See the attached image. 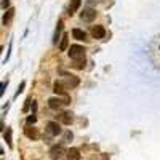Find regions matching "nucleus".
Returning <instances> with one entry per match:
<instances>
[{"mask_svg": "<svg viewBox=\"0 0 160 160\" xmlns=\"http://www.w3.org/2000/svg\"><path fill=\"white\" fill-rule=\"evenodd\" d=\"M68 104H71V99H69V98H66V99L50 98V99H48V106H50V109H53V111H58V109L62 108V106H68Z\"/></svg>", "mask_w": 160, "mask_h": 160, "instance_id": "obj_1", "label": "nucleus"}, {"mask_svg": "<svg viewBox=\"0 0 160 160\" xmlns=\"http://www.w3.org/2000/svg\"><path fill=\"white\" fill-rule=\"evenodd\" d=\"M69 58L72 59H80V58H85V48L80 47V45H71L69 48Z\"/></svg>", "mask_w": 160, "mask_h": 160, "instance_id": "obj_2", "label": "nucleus"}, {"mask_svg": "<svg viewBox=\"0 0 160 160\" xmlns=\"http://www.w3.org/2000/svg\"><path fill=\"white\" fill-rule=\"evenodd\" d=\"M95 18H96V11L93 10V8H85L82 13H80V19H82V21L91 22Z\"/></svg>", "mask_w": 160, "mask_h": 160, "instance_id": "obj_3", "label": "nucleus"}, {"mask_svg": "<svg viewBox=\"0 0 160 160\" xmlns=\"http://www.w3.org/2000/svg\"><path fill=\"white\" fill-rule=\"evenodd\" d=\"M64 148L62 146H53V148L50 149V157L53 158V160H59L62 155H64Z\"/></svg>", "mask_w": 160, "mask_h": 160, "instance_id": "obj_4", "label": "nucleus"}, {"mask_svg": "<svg viewBox=\"0 0 160 160\" xmlns=\"http://www.w3.org/2000/svg\"><path fill=\"white\" fill-rule=\"evenodd\" d=\"M47 133H48V135H51V136L61 135V128H59L58 122H48V125H47Z\"/></svg>", "mask_w": 160, "mask_h": 160, "instance_id": "obj_5", "label": "nucleus"}, {"mask_svg": "<svg viewBox=\"0 0 160 160\" xmlns=\"http://www.w3.org/2000/svg\"><path fill=\"white\" fill-rule=\"evenodd\" d=\"M91 35H93V38H96V40L104 38L106 29L102 28V26H93V28H91Z\"/></svg>", "mask_w": 160, "mask_h": 160, "instance_id": "obj_6", "label": "nucleus"}, {"mask_svg": "<svg viewBox=\"0 0 160 160\" xmlns=\"http://www.w3.org/2000/svg\"><path fill=\"white\" fill-rule=\"evenodd\" d=\"M72 37L75 40H80V42H87V34L82 29H74L72 31Z\"/></svg>", "mask_w": 160, "mask_h": 160, "instance_id": "obj_7", "label": "nucleus"}, {"mask_svg": "<svg viewBox=\"0 0 160 160\" xmlns=\"http://www.w3.org/2000/svg\"><path fill=\"white\" fill-rule=\"evenodd\" d=\"M61 122L64 123V125H71L72 122H74V114L72 112H64V114H61Z\"/></svg>", "mask_w": 160, "mask_h": 160, "instance_id": "obj_8", "label": "nucleus"}, {"mask_svg": "<svg viewBox=\"0 0 160 160\" xmlns=\"http://www.w3.org/2000/svg\"><path fill=\"white\" fill-rule=\"evenodd\" d=\"M80 151L77 149V148H71L69 151H68V158L69 160H80Z\"/></svg>", "mask_w": 160, "mask_h": 160, "instance_id": "obj_9", "label": "nucleus"}, {"mask_svg": "<svg viewBox=\"0 0 160 160\" xmlns=\"http://www.w3.org/2000/svg\"><path fill=\"white\" fill-rule=\"evenodd\" d=\"M24 133H26V136H28L29 139H32V141H35L38 138V130L37 128H26Z\"/></svg>", "mask_w": 160, "mask_h": 160, "instance_id": "obj_10", "label": "nucleus"}, {"mask_svg": "<svg viewBox=\"0 0 160 160\" xmlns=\"http://www.w3.org/2000/svg\"><path fill=\"white\" fill-rule=\"evenodd\" d=\"M53 91H55L56 95H59V96H66V88H64V85L61 82H56L55 85H53Z\"/></svg>", "mask_w": 160, "mask_h": 160, "instance_id": "obj_11", "label": "nucleus"}, {"mask_svg": "<svg viewBox=\"0 0 160 160\" xmlns=\"http://www.w3.org/2000/svg\"><path fill=\"white\" fill-rule=\"evenodd\" d=\"M80 3H82V0H71V7H69V15L71 16L80 8Z\"/></svg>", "mask_w": 160, "mask_h": 160, "instance_id": "obj_12", "label": "nucleus"}, {"mask_svg": "<svg viewBox=\"0 0 160 160\" xmlns=\"http://www.w3.org/2000/svg\"><path fill=\"white\" fill-rule=\"evenodd\" d=\"M13 16H15V10H13V8H10L7 13H5V15H3V24L7 26L11 19H13Z\"/></svg>", "mask_w": 160, "mask_h": 160, "instance_id": "obj_13", "label": "nucleus"}, {"mask_svg": "<svg viewBox=\"0 0 160 160\" xmlns=\"http://www.w3.org/2000/svg\"><path fill=\"white\" fill-rule=\"evenodd\" d=\"M68 45H69V37L68 35H62V40H61V43H59V50L61 51H66V50H68Z\"/></svg>", "mask_w": 160, "mask_h": 160, "instance_id": "obj_14", "label": "nucleus"}, {"mask_svg": "<svg viewBox=\"0 0 160 160\" xmlns=\"http://www.w3.org/2000/svg\"><path fill=\"white\" fill-rule=\"evenodd\" d=\"M68 85H69L71 88L77 87V85H78V78L74 77V75H68Z\"/></svg>", "mask_w": 160, "mask_h": 160, "instance_id": "obj_15", "label": "nucleus"}, {"mask_svg": "<svg viewBox=\"0 0 160 160\" xmlns=\"http://www.w3.org/2000/svg\"><path fill=\"white\" fill-rule=\"evenodd\" d=\"M75 69H83L85 68V58H80V59H75V64H74Z\"/></svg>", "mask_w": 160, "mask_h": 160, "instance_id": "obj_16", "label": "nucleus"}, {"mask_svg": "<svg viewBox=\"0 0 160 160\" xmlns=\"http://www.w3.org/2000/svg\"><path fill=\"white\" fill-rule=\"evenodd\" d=\"M62 31V21L58 22V29H56V34H55V38H53V43H58V37H59V32Z\"/></svg>", "mask_w": 160, "mask_h": 160, "instance_id": "obj_17", "label": "nucleus"}, {"mask_svg": "<svg viewBox=\"0 0 160 160\" xmlns=\"http://www.w3.org/2000/svg\"><path fill=\"white\" fill-rule=\"evenodd\" d=\"M5 141L8 144V148H11V128H7L5 131Z\"/></svg>", "mask_w": 160, "mask_h": 160, "instance_id": "obj_18", "label": "nucleus"}, {"mask_svg": "<svg viewBox=\"0 0 160 160\" xmlns=\"http://www.w3.org/2000/svg\"><path fill=\"white\" fill-rule=\"evenodd\" d=\"M0 7H2V8H8V7H10V0H2Z\"/></svg>", "mask_w": 160, "mask_h": 160, "instance_id": "obj_19", "label": "nucleus"}, {"mask_svg": "<svg viewBox=\"0 0 160 160\" xmlns=\"http://www.w3.org/2000/svg\"><path fill=\"white\" fill-rule=\"evenodd\" d=\"M8 85V82H2V83H0V96H2L3 95V88Z\"/></svg>", "mask_w": 160, "mask_h": 160, "instance_id": "obj_20", "label": "nucleus"}, {"mask_svg": "<svg viewBox=\"0 0 160 160\" xmlns=\"http://www.w3.org/2000/svg\"><path fill=\"white\" fill-rule=\"evenodd\" d=\"M69 139H72V133H71V131H68V133L64 135V141H69Z\"/></svg>", "mask_w": 160, "mask_h": 160, "instance_id": "obj_21", "label": "nucleus"}, {"mask_svg": "<svg viewBox=\"0 0 160 160\" xmlns=\"http://www.w3.org/2000/svg\"><path fill=\"white\" fill-rule=\"evenodd\" d=\"M35 115H31V117H28V123H35Z\"/></svg>", "mask_w": 160, "mask_h": 160, "instance_id": "obj_22", "label": "nucleus"}, {"mask_svg": "<svg viewBox=\"0 0 160 160\" xmlns=\"http://www.w3.org/2000/svg\"><path fill=\"white\" fill-rule=\"evenodd\" d=\"M24 85H26V83H24V82H22V83H21V85H19V88H18V91H16V96H18V95H19V93H21V91H22V88H24Z\"/></svg>", "mask_w": 160, "mask_h": 160, "instance_id": "obj_23", "label": "nucleus"}, {"mask_svg": "<svg viewBox=\"0 0 160 160\" xmlns=\"http://www.w3.org/2000/svg\"><path fill=\"white\" fill-rule=\"evenodd\" d=\"M2 128H3V122H0V131H2Z\"/></svg>", "mask_w": 160, "mask_h": 160, "instance_id": "obj_24", "label": "nucleus"}, {"mask_svg": "<svg viewBox=\"0 0 160 160\" xmlns=\"http://www.w3.org/2000/svg\"><path fill=\"white\" fill-rule=\"evenodd\" d=\"M2 154H3V149H2V148H0V155H2Z\"/></svg>", "mask_w": 160, "mask_h": 160, "instance_id": "obj_25", "label": "nucleus"}, {"mask_svg": "<svg viewBox=\"0 0 160 160\" xmlns=\"http://www.w3.org/2000/svg\"><path fill=\"white\" fill-rule=\"evenodd\" d=\"M2 50H3V48H2V47H0V55H2Z\"/></svg>", "mask_w": 160, "mask_h": 160, "instance_id": "obj_26", "label": "nucleus"}, {"mask_svg": "<svg viewBox=\"0 0 160 160\" xmlns=\"http://www.w3.org/2000/svg\"><path fill=\"white\" fill-rule=\"evenodd\" d=\"M158 48H160V47H158Z\"/></svg>", "mask_w": 160, "mask_h": 160, "instance_id": "obj_27", "label": "nucleus"}]
</instances>
